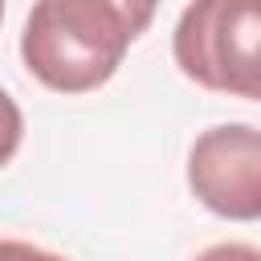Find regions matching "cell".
<instances>
[{"mask_svg":"<svg viewBox=\"0 0 261 261\" xmlns=\"http://www.w3.org/2000/svg\"><path fill=\"white\" fill-rule=\"evenodd\" d=\"M126 16H130V24L139 29V33H147V24L155 20V8H159V0H114Z\"/></svg>","mask_w":261,"mask_h":261,"instance_id":"7","label":"cell"},{"mask_svg":"<svg viewBox=\"0 0 261 261\" xmlns=\"http://www.w3.org/2000/svg\"><path fill=\"white\" fill-rule=\"evenodd\" d=\"M24 143V114L8 90H0V167L12 163V155Z\"/></svg>","mask_w":261,"mask_h":261,"instance_id":"4","label":"cell"},{"mask_svg":"<svg viewBox=\"0 0 261 261\" xmlns=\"http://www.w3.org/2000/svg\"><path fill=\"white\" fill-rule=\"evenodd\" d=\"M188 188L224 220H261V130L249 122L200 130L188 151Z\"/></svg>","mask_w":261,"mask_h":261,"instance_id":"3","label":"cell"},{"mask_svg":"<svg viewBox=\"0 0 261 261\" xmlns=\"http://www.w3.org/2000/svg\"><path fill=\"white\" fill-rule=\"evenodd\" d=\"M139 29L114 0H33L20 33L24 69L53 94L106 86Z\"/></svg>","mask_w":261,"mask_h":261,"instance_id":"1","label":"cell"},{"mask_svg":"<svg viewBox=\"0 0 261 261\" xmlns=\"http://www.w3.org/2000/svg\"><path fill=\"white\" fill-rule=\"evenodd\" d=\"M0 261H65V257L29 241H0Z\"/></svg>","mask_w":261,"mask_h":261,"instance_id":"6","label":"cell"},{"mask_svg":"<svg viewBox=\"0 0 261 261\" xmlns=\"http://www.w3.org/2000/svg\"><path fill=\"white\" fill-rule=\"evenodd\" d=\"M171 57L200 90L261 102V0H192L175 20Z\"/></svg>","mask_w":261,"mask_h":261,"instance_id":"2","label":"cell"},{"mask_svg":"<svg viewBox=\"0 0 261 261\" xmlns=\"http://www.w3.org/2000/svg\"><path fill=\"white\" fill-rule=\"evenodd\" d=\"M192 261H261V249H253L245 241H220V245L200 249Z\"/></svg>","mask_w":261,"mask_h":261,"instance_id":"5","label":"cell"},{"mask_svg":"<svg viewBox=\"0 0 261 261\" xmlns=\"http://www.w3.org/2000/svg\"><path fill=\"white\" fill-rule=\"evenodd\" d=\"M0 20H4V0H0Z\"/></svg>","mask_w":261,"mask_h":261,"instance_id":"8","label":"cell"}]
</instances>
